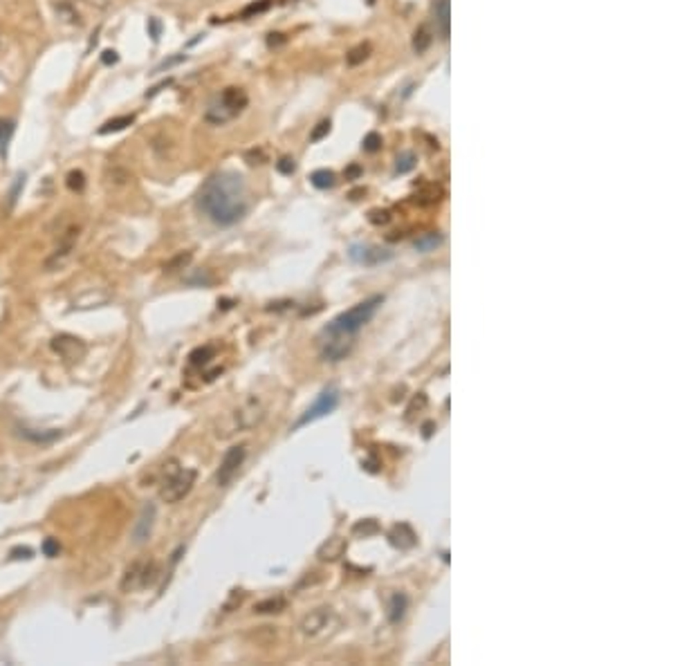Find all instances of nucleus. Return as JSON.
Here are the masks:
<instances>
[{
  "mask_svg": "<svg viewBox=\"0 0 673 666\" xmlns=\"http://www.w3.org/2000/svg\"><path fill=\"white\" fill-rule=\"evenodd\" d=\"M198 209L218 227H232L247 213V186L238 173H215L206 180L198 197Z\"/></svg>",
  "mask_w": 673,
  "mask_h": 666,
  "instance_id": "1",
  "label": "nucleus"
},
{
  "mask_svg": "<svg viewBox=\"0 0 673 666\" xmlns=\"http://www.w3.org/2000/svg\"><path fill=\"white\" fill-rule=\"evenodd\" d=\"M247 103H250L247 92L238 86H229L209 101V106L204 110V121L211 126H225L247 108Z\"/></svg>",
  "mask_w": 673,
  "mask_h": 666,
  "instance_id": "2",
  "label": "nucleus"
},
{
  "mask_svg": "<svg viewBox=\"0 0 673 666\" xmlns=\"http://www.w3.org/2000/svg\"><path fill=\"white\" fill-rule=\"evenodd\" d=\"M193 485H195V469H186V467H180L178 460H169L164 464L160 498L164 503L175 505L180 503L184 496H189Z\"/></svg>",
  "mask_w": 673,
  "mask_h": 666,
  "instance_id": "3",
  "label": "nucleus"
},
{
  "mask_svg": "<svg viewBox=\"0 0 673 666\" xmlns=\"http://www.w3.org/2000/svg\"><path fill=\"white\" fill-rule=\"evenodd\" d=\"M381 303H384V296H379V294L361 301V303H357L355 308H350L348 312H344V315H339L326 330L339 332V335L355 337L357 332L364 328L372 317H375V312L379 310Z\"/></svg>",
  "mask_w": 673,
  "mask_h": 666,
  "instance_id": "4",
  "label": "nucleus"
},
{
  "mask_svg": "<svg viewBox=\"0 0 673 666\" xmlns=\"http://www.w3.org/2000/svg\"><path fill=\"white\" fill-rule=\"evenodd\" d=\"M263 418H265L263 404L258 400H247L229 415V420H227L229 422V429H227L222 435H232L236 431H250V429H254V426L261 424Z\"/></svg>",
  "mask_w": 673,
  "mask_h": 666,
  "instance_id": "5",
  "label": "nucleus"
},
{
  "mask_svg": "<svg viewBox=\"0 0 673 666\" xmlns=\"http://www.w3.org/2000/svg\"><path fill=\"white\" fill-rule=\"evenodd\" d=\"M353 337L348 335H339V332H330L324 330V335H321V343H319V350H321V359L324 361H341L350 355V350H353Z\"/></svg>",
  "mask_w": 673,
  "mask_h": 666,
  "instance_id": "6",
  "label": "nucleus"
},
{
  "mask_svg": "<svg viewBox=\"0 0 673 666\" xmlns=\"http://www.w3.org/2000/svg\"><path fill=\"white\" fill-rule=\"evenodd\" d=\"M337 404H339V391L337 388H326L324 393L319 395L317 402L310 407L301 418L296 420V424L292 426V429H301V426L310 424V422H315L319 418H324V415L328 413H333L337 409Z\"/></svg>",
  "mask_w": 673,
  "mask_h": 666,
  "instance_id": "7",
  "label": "nucleus"
},
{
  "mask_svg": "<svg viewBox=\"0 0 673 666\" xmlns=\"http://www.w3.org/2000/svg\"><path fill=\"white\" fill-rule=\"evenodd\" d=\"M245 455H247V446L245 444H236V446H232V449H227V453L222 455V460H220L218 474H215V483H218L220 487L229 485L234 480V476L238 474V469L243 467Z\"/></svg>",
  "mask_w": 673,
  "mask_h": 666,
  "instance_id": "8",
  "label": "nucleus"
},
{
  "mask_svg": "<svg viewBox=\"0 0 673 666\" xmlns=\"http://www.w3.org/2000/svg\"><path fill=\"white\" fill-rule=\"evenodd\" d=\"M153 579H155V563H149V561H135V563L128 566L126 575H123L121 590L130 592L137 588H146L149 584H153Z\"/></svg>",
  "mask_w": 673,
  "mask_h": 666,
  "instance_id": "9",
  "label": "nucleus"
},
{
  "mask_svg": "<svg viewBox=\"0 0 673 666\" xmlns=\"http://www.w3.org/2000/svg\"><path fill=\"white\" fill-rule=\"evenodd\" d=\"M348 256L357 265L375 267V265H381V263H388V260L393 258V252H388V249H381L377 245H353L348 249Z\"/></svg>",
  "mask_w": 673,
  "mask_h": 666,
  "instance_id": "10",
  "label": "nucleus"
},
{
  "mask_svg": "<svg viewBox=\"0 0 673 666\" xmlns=\"http://www.w3.org/2000/svg\"><path fill=\"white\" fill-rule=\"evenodd\" d=\"M333 621H335L333 608H328V606L317 608V610H312V612H308V615L301 619V633L308 635V637H315V635L324 633Z\"/></svg>",
  "mask_w": 673,
  "mask_h": 666,
  "instance_id": "11",
  "label": "nucleus"
},
{
  "mask_svg": "<svg viewBox=\"0 0 673 666\" xmlns=\"http://www.w3.org/2000/svg\"><path fill=\"white\" fill-rule=\"evenodd\" d=\"M52 350L56 352L61 359L66 361H79L81 357L86 355V343L77 339V337H70V335H59L52 339Z\"/></svg>",
  "mask_w": 673,
  "mask_h": 666,
  "instance_id": "12",
  "label": "nucleus"
},
{
  "mask_svg": "<svg viewBox=\"0 0 673 666\" xmlns=\"http://www.w3.org/2000/svg\"><path fill=\"white\" fill-rule=\"evenodd\" d=\"M155 516H158V509H155V505L153 503L144 505L137 523H135V527H133V540L137 545L146 543V540H149V536L153 532V525H155Z\"/></svg>",
  "mask_w": 673,
  "mask_h": 666,
  "instance_id": "13",
  "label": "nucleus"
},
{
  "mask_svg": "<svg viewBox=\"0 0 673 666\" xmlns=\"http://www.w3.org/2000/svg\"><path fill=\"white\" fill-rule=\"evenodd\" d=\"M388 540L400 550H411L418 543V536L411 529L409 523H398V525H393V529L388 532Z\"/></svg>",
  "mask_w": 673,
  "mask_h": 666,
  "instance_id": "14",
  "label": "nucleus"
},
{
  "mask_svg": "<svg viewBox=\"0 0 673 666\" xmlns=\"http://www.w3.org/2000/svg\"><path fill=\"white\" fill-rule=\"evenodd\" d=\"M433 18H436V27L440 36L447 40L449 38V27H451V5L449 0H433Z\"/></svg>",
  "mask_w": 673,
  "mask_h": 666,
  "instance_id": "15",
  "label": "nucleus"
},
{
  "mask_svg": "<svg viewBox=\"0 0 673 666\" xmlns=\"http://www.w3.org/2000/svg\"><path fill=\"white\" fill-rule=\"evenodd\" d=\"M407 608H409V597L404 595V592H393L386 603V619L391 623H400L404 615H407Z\"/></svg>",
  "mask_w": 673,
  "mask_h": 666,
  "instance_id": "16",
  "label": "nucleus"
},
{
  "mask_svg": "<svg viewBox=\"0 0 673 666\" xmlns=\"http://www.w3.org/2000/svg\"><path fill=\"white\" fill-rule=\"evenodd\" d=\"M344 552H346V538L333 536V538H328L326 543L319 547L317 557H319L321 561H337L339 557H344Z\"/></svg>",
  "mask_w": 673,
  "mask_h": 666,
  "instance_id": "17",
  "label": "nucleus"
},
{
  "mask_svg": "<svg viewBox=\"0 0 673 666\" xmlns=\"http://www.w3.org/2000/svg\"><path fill=\"white\" fill-rule=\"evenodd\" d=\"M431 43H433V34L429 25H420L416 29V34H413V52H416V54H424Z\"/></svg>",
  "mask_w": 673,
  "mask_h": 666,
  "instance_id": "18",
  "label": "nucleus"
},
{
  "mask_svg": "<svg viewBox=\"0 0 673 666\" xmlns=\"http://www.w3.org/2000/svg\"><path fill=\"white\" fill-rule=\"evenodd\" d=\"M285 606H287V601L283 597H269V599L258 601L254 606V610L258 612V615H272V612L285 610Z\"/></svg>",
  "mask_w": 673,
  "mask_h": 666,
  "instance_id": "19",
  "label": "nucleus"
},
{
  "mask_svg": "<svg viewBox=\"0 0 673 666\" xmlns=\"http://www.w3.org/2000/svg\"><path fill=\"white\" fill-rule=\"evenodd\" d=\"M135 121V114H121V117L115 119H108L103 126L99 128V135H110V133H119L123 128H128L130 123Z\"/></svg>",
  "mask_w": 673,
  "mask_h": 666,
  "instance_id": "20",
  "label": "nucleus"
},
{
  "mask_svg": "<svg viewBox=\"0 0 673 666\" xmlns=\"http://www.w3.org/2000/svg\"><path fill=\"white\" fill-rule=\"evenodd\" d=\"M440 243H442V236L438 232H429V234H422L413 245H416L418 252H433Z\"/></svg>",
  "mask_w": 673,
  "mask_h": 666,
  "instance_id": "21",
  "label": "nucleus"
},
{
  "mask_svg": "<svg viewBox=\"0 0 673 666\" xmlns=\"http://www.w3.org/2000/svg\"><path fill=\"white\" fill-rule=\"evenodd\" d=\"M310 182H312L317 189H330V186H335V173L328 169H319L310 175Z\"/></svg>",
  "mask_w": 673,
  "mask_h": 666,
  "instance_id": "22",
  "label": "nucleus"
},
{
  "mask_svg": "<svg viewBox=\"0 0 673 666\" xmlns=\"http://www.w3.org/2000/svg\"><path fill=\"white\" fill-rule=\"evenodd\" d=\"M379 532V523L375 518H364V520H357L353 525V534L355 536H372Z\"/></svg>",
  "mask_w": 673,
  "mask_h": 666,
  "instance_id": "23",
  "label": "nucleus"
},
{
  "mask_svg": "<svg viewBox=\"0 0 673 666\" xmlns=\"http://www.w3.org/2000/svg\"><path fill=\"white\" fill-rule=\"evenodd\" d=\"M20 435H23V438H25V440H29V442L47 444V442H52V440H56L61 433H59V431H50V433H43V431H40V433H36L34 429H20Z\"/></svg>",
  "mask_w": 673,
  "mask_h": 666,
  "instance_id": "24",
  "label": "nucleus"
},
{
  "mask_svg": "<svg viewBox=\"0 0 673 666\" xmlns=\"http://www.w3.org/2000/svg\"><path fill=\"white\" fill-rule=\"evenodd\" d=\"M12 135H14V121L0 119V155H3V158H7V146Z\"/></svg>",
  "mask_w": 673,
  "mask_h": 666,
  "instance_id": "25",
  "label": "nucleus"
},
{
  "mask_svg": "<svg viewBox=\"0 0 673 666\" xmlns=\"http://www.w3.org/2000/svg\"><path fill=\"white\" fill-rule=\"evenodd\" d=\"M368 56H370V45L364 43V45H357V47L350 50L346 61H348V66H359V63H364Z\"/></svg>",
  "mask_w": 673,
  "mask_h": 666,
  "instance_id": "26",
  "label": "nucleus"
},
{
  "mask_svg": "<svg viewBox=\"0 0 673 666\" xmlns=\"http://www.w3.org/2000/svg\"><path fill=\"white\" fill-rule=\"evenodd\" d=\"M213 346H204V348H198V350H193L191 355H189V361H191V366H204V363H209V359L213 357Z\"/></svg>",
  "mask_w": 673,
  "mask_h": 666,
  "instance_id": "27",
  "label": "nucleus"
},
{
  "mask_svg": "<svg viewBox=\"0 0 673 666\" xmlns=\"http://www.w3.org/2000/svg\"><path fill=\"white\" fill-rule=\"evenodd\" d=\"M272 3H274V0H256V3L247 5V7L243 9L241 18H252V16H258V14H263V12H267L269 7H272Z\"/></svg>",
  "mask_w": 673,
  "mask_h": 666,
  "instance_id": "28",
  "label": "nucleus"
},
{
  "mask_svg": "<svg viewBox=\"0 0 673 666\" xmlns=\"http://www.w3.org/2000/svg\"><path fill=\"white\" fill-rule=\"evenodd\" d=\"M66 184H68L70 191L81 193V191H84V186H86V175H84V171H70Z\"/></svg>",
  "mask_w": 673,
  "mask_h": 666,
  "instance_id": "29",
  "label": "nucleus"
},
{
  "mask_svg": "<svg viewBox=\"0 0 673 666\" xmlns=\"http://www.w3.org/2000/svg\"><path fill=\"white\" fill-rule=\"evenodd\" d=\"M413 166H416V155H413L411 151L398 155V164H395L398 173H409V171H413Z\"/></svg>",
  "mask_w": 673,
  "mask_h": 666,
  "instance_id": "30",
  "label": "nucleus"
},
{
  "mask_svg": "<svg viewBox=\"0 0 673 666\" xmlns=\"http://www.w3.org/2000/svg\"><path fill=\"white\" fill-rule=\"evenodd\" d=\"M379 149H381V135H377V133H368V135H366V139H364V151L375 153V151H379Z\"/></svg>",
  "mask_w": 673,
  "mask_h": 666,
  "instance_id": "31",
  "label": "nucleus"
},
{
  "mask_svg": "<svg viewBox=\"0 0 673 666\" xmlns=\"http://www.w3.org/2000/svg\"><path fill=\"white\" fill-rule=\"evenodd\" d=\"M330 133V121L324 119V121H319L317 123V128L312 130V135H310V142H321L326 137V135Z\"/></svg>",
  "mask_w": 673,
  "mask_h": 666,
  "instance_id": "32",
  "label": "nucleus"
},
{
  "mask_svg": "<svg viewBox=\"0 0 673 666\" xmlns=\"http://www.w3.org/2000/svg\"><path fill=\"white\" fill-rule=\"evenodd\" d=\"M368 220H370L372 225H386V222L391 220V213H388L386 209H372V211L368 213Z\"/></svg>",
  "mask_w": 673,
  "mask_h": 666,
  "instance_id": "33",
  "label": "nucleus"
},
{
  "mask_svg": "<svg viewBox=\"0 0 673 666\" xmlns=\"http://www.w3.org/2000/svg\"><path fill=\"white\" fill-rule=\"evenodd\" d=\"M40 550H43L45 557L54 559V557H59V552H61V545H59L56 538H45V543H43V547H40Z\"/></svg>",
  "mask_w": 673,
  "mask_h": 666,
  "instance_id": "34",
  "label": "nucleus"
},
{
  "mask_svg": "<svg viewBox=\"0 0 673 666\" xmlns=\"http://www.w3.org/2000/svg\"><path fill=\"white\" fill-rule=\"evenodd\" d=\"M276 169H278V173H281V175H292L296 171V164H294L292 158H281L276 162Z\"/></svg>",
  "mask_w": 673,
  "mask_h": 666,
  "instance_id": "35",
  "label": "nucleus"
},
{
  "mask_svg": "<svg viewBox=\"0 0 673 666\" xmlns=\"http://www.w3.org/2000/svg\"><path fill=\"white\" fill-rule=\"evenodd\" d=\"M189 260H191V254H180L178 258L171 260V263L167 265V269H169V272H173V269H184V265L189 263Z\"/></svg>",
  "mask_w": 673,
  "mask_h": 666,
  "instance_id": "36",
  "label": "nucleus"
},
{
  "mask_svg": "<svg viewBox=\"0 0 673 666\" xmlns=\"http://www.w3.org/2000/svg\"><path fill=\"white\" fill-rule=\"evenodd\" d=\"M424 407H427V395H424V393H418V398H413V402H411V407H409V413H413V411H420V409H424Z\"/></svg>",
  "mask_w": 673,
  "mask_h": 666,
  "instance_id": "37",
  "label": "nucleus"
},
{
  "mask_svg": "<svg viewBox=\"0 0 673 666\" xmlns=\"http://www.w3.org/2000/svg\"><path fill=\"white\" fill-rule=\"evenodd\" d=\"M117 52L115 50H106V52H103V56H101V61H103V63H106V66H112V63H117Z\"/></svg>",
  "mask_w": 673,
  "mask_h": 666,
  "instance_id": "38",
  "label": "nucleus"
},
{
  "mask_svg": "<svg viewBox=\"0 0 673 666\" xmlns=\"http://www.w3.org/2000/svg\"><path fill=\"white\" fill-rule=\"evenodd\" d=\"M149 32H151V38H153V40L160 38V23H158V18H151V20H149Z\"/></svg>",
  "mask_w": 673,
  "mask_h": 666,
  "instance_id": "39",
  "label": "nucleus"
},
{
  "mask_svg": "<svg viewBox=\"0 0 673 666\" xmlns=\"http://www.w3.org/2000/svg\"><path fill=\"white\" fill-rule=\"evenodd\" d=\"M283 34H269V38H267V45L269 47H274V45H278V43H283V38H281Z\"/></svg>",
  "mask_w": 673,
  "mask_h": 666,
  "instance_id": "40",
  "label": "nucleus"
},
{
  "mask_svg": "<svg viewBox=\"0 0 673 666\" xmlns=\"http://www.w3.org/2000/svg\"><path fill=\"white\" fill-rule=\"evenodd\" d=\"M431 429H433V424L429 422L427 426H424V435H427V438H429V435H431Z\"/></svg>",
  "mask_w": 673,
  "mask_h": 666,
  "instance_id": "41",
  "label": "nucleus"
},
{
  "mask_svg": "<svg viewBox=\"0 0 673 666\" xmlns=\"http://www.w3.org/2000/svg\"><path fill=\"white\" fill-rule=\"evenodd\" d=\"M348 175H359V169H357V166H353V169L348 171Z\"/></svg>",
  "mask_w": 673,
  "mask_h": 666,
  "instance_id": "42",
  "label": "nucleus"
},
{
  "mask_svg": "<svg viewBox=\"0 0 673 666\" xmlns=\"http://www.w3.org/2000/svg\"><path fill=\"white\" fill-rule=\"evenodd\" d=\"M3 40H5V34H3V27H0V45H3Z\"/></svg>",
  "mask_w": 673,
  "mask_h": 666,
  "instance_id": "43",
  "label": "nucleus"
}]
</instances>
